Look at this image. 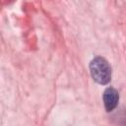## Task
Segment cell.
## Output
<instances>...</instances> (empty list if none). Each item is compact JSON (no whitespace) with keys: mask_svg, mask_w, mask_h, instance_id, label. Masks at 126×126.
<instances>
[{"mask_svg":"<svg viewBox=\"0 0 126 126\" xmlns=\"http://www.w3.org/2000/svg\"><path fill=\"white\" fill-rule=\"evenodd\" d=\"M103 104L106 111H112L118 104L119 94L114 88H107L103 93Z\"/></svg>","mask_w":126,"mask_h":126,"instance_id":"7a4b0ae2","label":"cell"},{"mask_svg":"<svg viewBox=\"0 0 126 126\" xmlns=\"http://www.w3.org/2000/svg\"><path fill=\"white\" fill-rule=\"evenodd\" d=\"M90 72L94 81L99 85H106L111 80L110 65L103 57L97 56L91 61Z\"/></svg>","mask_w":126,"mask_h":126,"instance_id":"6da1fadb","label":"cell"}]
</instances>
